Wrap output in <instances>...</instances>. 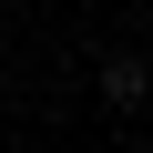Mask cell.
Returning a JSON list of instances; mask_svg holds the SVG:
<instances>
[{
  "label": "cell",
  "instance_id": "cell-1",
  "mask_svg": "<svg viewBox=\"0 0 153 153\" xmlns=\"http://www.w3.org/2000/svg\"><path fill=\"white\" fill-rule=\"evenodd\" d=\"M143 92H153V61H133V51H112V61H102V102H112V112H133Z\"/></svg>",
  "mask_w": 153,
  "mask_h": 153
}]
</instances>
